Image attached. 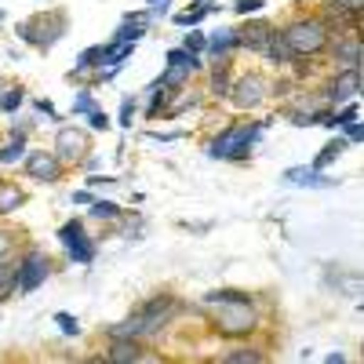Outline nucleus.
Masks as SVG:
<instances>
[{
  "instance_id": "nucleus-1",
  "label": "nucleus",
  "mask_w": 364,
  "mask_h": 364,
  "mask_svg": "<svg viewBox=\"0 0 364 364\" xmlns=\"http://www.w3.org/2000/svg\"><path fill=\"white\" fill-rule=\"evenodd\" d=\"M200 310L211 314V331L223 336V339H245V336H252V331L262 324L255 299L245 295V291H233V288L204 295Z\"/></svg>"
},
{
  "instance_id": "nucleus-2",
  "label": "nucleus",
  "mask_w": 364,
  "mask_h": 364,
  "mask_svg": "<svg viewBox=\"0 0 364 364\" xmlns=\"http://www.w3.org/2000/svg\"><path fill=\"white\" fill-rule=\"evenodd\" d=\"M171 314H175V295L161 291V295H154V299H146L128 321L106 328V336H109V339H154V336H161V331L168 328Z\"/></svg>"
},
{
  "instance_id": "nucleus-3",
  "label": "nucleus",
  "mask_w": 364,
  "mask_h": 364,
  "mask_svg": "<svg viewBox=\"0 0 364 364\" xmlns=\"http://www.w3.org/2000/svg\"><path fill=\"white\" fill-rule=\"evenodd\" d=\"M281 33H284V41H288L295 58H317L328 48V41H331V33H328V26H324L321 15H299V18H291L281 29Z\"/></svg>"
},
{
  "instance_id": "nucleus-4",
  "label": "nucleus",
  "mask_w": 364,
  "mask_h": 364,
  "mask_svg": "<svg viewBox=\"0 0 364 364\" xmlns=\"http://www.w3.org/2000/svg\"><path fill=\"white\" fill-rule=\"evenodd\" d=\"M262 135V124H230L226 132H219L215 139L208 142V154L215 161H245L252 154V146L259 142Z\"/></svg>"
},
{
  "instance_id": "nucleus-5",
  "label": "nucleus",
  "mask_w": 364,
  "mask_h": 364,
  "mask_svg": "<svg viewBox=\"0 0 364 364\" xmlns=\"http://www.w3.org/2000/svg\"><path fill=\"white\" fill-rule=\"evenodd\" d=\"M63 33H66V15H63V11H55V15L41 11V15L26 18V22L18 26V37H22L26 44L41 48V51H48L51 44H58V37H63Z\"/></svg>"
},
{
  "instance_id": "nucleus-6",
  "label": "nucleus",
  "mask_w": 364,
  "mask_h": 364,
  "mask_svg": "<svg viewBox=\"0 0 364 364\" xmlns=\"http://www.w3.org/2000/svg\"><path fill=\"white\" fill-rule=\"evenodd\" d=\"M48 277H51V259H48V252L26 248V252L15 259V291L29 295V291H37Z\"/></svg>"
},
{
  "instance_id": "nucleus-7",
  "label": "nucleus",
  "mask_w": 364,
  "mask_h": 364,
  "mask_svg": "<svg viewBox=\"0 0 364 364\" xmlns=\"http://www.w3.org/2000/svg\"><path fill=\"white\" fill-rule=\"evenodd\" d=\"M266 95H269V80L262 73H255V70L252 73H240L233 80V87H230V102L237 109H255V106L266 102Z\"/></svg>"
},
{
  "instance_id": "nucleus-8",
  "label": "nucleus",
  "mask_w": 364,
  "mask_h": 364,
  "mask_svg": "<svg viewBox=\"0 0 364 364\" xmlns=\"http://www.w3.org/2000/svg\"><path fill=\"white\" fill-rule=\"evenodd\" d=\"M87 149H91V135L87 132H80V128H58L51 154L63 161V168H66V164H80L87 157Z\"/></svg>"
},
{
  "instance_id": "nucleus-9",
  "label": "nucleus",
  "mask_w": 364,
  "mask_h": 364,
  "mask_svg": "<svg viewBox=\"0 0 364 364\" xmlns=\"http://www.w3.org/2000/svg\"><path fill=\"white\" fill-rule=\"evenodd\" d=\"M58 240L66 245V252H70V259H73V262L87 266L91 259H95V240L87 237V230H84V223H80V219H70L63 230H58Z\"/></svg>"
},
{
  "instance_id": "nucleus-10",
  "label": "nucleus",
  "mask_w": 364,
  "mask_h": 364,
  "mask_svg": "<svg viewBox=\"0 0 364 364\" xmlns=\"http://www.w3.org/2000/svg\"><path fill=\"white\" fill-rule=\"evenodd\" d=\"M328 55H331V63H336L339 70H360V33L357 29H350V33H336L328 41V48H324Z\"/></svg>"
},
{
  "instance_id": "nucleus-11",
  "label": "nucleus",
  "mask_w": 364,
  "mask_h": 364,
  "mask_svg": "<svg viewBox=\"0 0 364 364\" xmlns=\"http://www.w3.org/2000/svg\"><path fill=\"white\" fill-rule=\"evenodd\" d=\"M360 95V70H339L324 84V99L331 106H343L346 99H357Z\"/></svg>"
},
{
  "instance_id": "nucleus-12",
  "label": "nucleus",
  "mask_w": 364,
  "mask_h": 364,
  "mask_svg": "<svg viewBox=\"0 0 364 364\" xmlns=\"http://www.w3.org/2000/svg\"><path fill=\"white\" fill-rule=\"evenodd\" d=\"M26 175L37 182H58L63 178V161L51 149H33V154H26Z\"/></svg>"
},
{
  "instance_id": "nucleus-13",
  "label": "nucleus",
  "mask_w": 364,
  "mask_h": 364,
  "mask_svg": "<svg viewBox=\"0 0 364 364\" xmlns=\"http://www.w3.org/2000/svg\"><path fill=\"white\" fill-rule=\"evenodd\" d=\"M102 360H113V364H135V360H161V357L146 353L142 339H109V350L102 353Z\"/></svg>"
},
{
  "instance_id": "nucleus-14",
  "label": "nucleus",
  "mask_w": 364,
  "mask_h": 364,
  "mask_svg": "<svg viewBox=\"0 0 364 364\" xmlns=\"http://www.w3.org/2000/svg\"><path fill=\"white\" fill-rule=\"evenodd\" d=\"M233 87V58L223 55V58H211V77H208V91L215 99H226Z\"/></svg>"
},
{
  "instance_id": "nucleus-15",
  "label": "nucleus",
  "mask_w": 364,
  "mask_h": 364,
  "mask_svg": "<svg viewBox=\"0 0 364 364\" xmlns=\"http://www.w3.org/2000/svg\"><path fill=\"white\" fill-rule=\"evenodd\" d=\"M269 33H273V26H269V22H262V18H255V22H245V26H237L240 48H245V51H255V55H262V48H266Z\"/></svg>"
},
{
  "instance_id": "nucleus-16",
  "label": "nucleus",
  "mask_w": 364,
  "mask_h": 364,
  "mask_svg": "<svg viewBox=\"0 0 364 364\" xmlns=\"http://www.w3.org/2000/svg\"><path fill=\"white\" fill-rule=\"evenodd\" d=\"M262 58L269 66H291L295 63V55H291V48H288V41H284V33L277 26H273V33H269L266 48H262Z\"/></svg>"
},
{
  "instance_id": "nucleus-17",
  "label": "nucleus",
  "mask_w": 364,
  "mask_h": 364,
  "mask_svg": "<svg viewBox=\"0 0 364 364\" xmlns=\"http://www.w3.org/2000/svg\"><path fill=\"white\" fill-rule=\"evenodd\" d=\"M211 58H223V55H230V51H240V37H237V26H226V29H219L215 37L208 41V48H204Z\"/></svg>"
},
{
  "instance_id": "nucleus-18",
  "label": "nucleus",
  "mask_w": 364,
  "mask_h": 364,
  "mask_svg": "<svg viewBox=\"0 0 364 364\" xmlns=\"http://www.w3.org/2000/svg\"><path fill=\"white\" fill-rule=\"evenodd\" d=\"M22 204H26V190L18 186V182L0 178V215H11V211H18Z\"/></svg>"
},
{
  "instance_id": "nucleus-19",
  "label": "nucleus",
  "mask_w": 364,
  "mask_h": 364,
  "mask_svg": "<svg viewBox=\"0 0 364 364\" xmlns=\"http://www.w3.org/2000/svg\"><path fill=\"white\" fill-rule=\"evenodd\" d=\"M223 360H226V364H262L266 353H262L259 346H233V350L223 353Z\"/></svg>"
},
{
  "instance_id": "nucleus-20",
  "label": "nucleus",
  "mask_w": 364,
  "mask_h": 364,
  "mask_svg": "<svg viewBox=\"0 0 364 364\" xmlns=\"http://www.w3.org/2000/svg\"><path fill=\"white\" fill-rule=\"evenodd\" d=\"M168 66H182V70H190V73L204 70L200 55H190L186 48H171V51H168Z\"/></svg>"
},
{
  "instance_id": "nucleus-21",
  "label": "nucleus",
  "mask_w": 364,
  "mask_h": 364,
  "mask_svg": "<svg viewBox=\"0 0 364 364\" xmlns=\"http://www.w3.org/2000/svg\"><path fill=\"white\" fill-rule=\"evenodd\" d=\"M346 146H350L346 139H331V142H328V146L321 149V154L314 157V164H310V168H314V171H321V168H328L331 161H336V157L343 154V149H346Z\"/></svg>"
},
{
  "instance_id": "nucleus-22",
  "label": "nucleus",
  "mask_w": 364,
  "mask_h": 364,
  "mask_svg": "<svg viewBox=\"0 0 364 364\" xmlns=\"http://www.w3.org/2000/svg\"><path fill=\"white\" fill-rule=\"evenodd\" d=\"M284 178H288V182H295V186H331V182H328V178H321L314 168H291Z\"/></svg>"
},
{
  "instance_id": "nucleus-23",
  "label": "nucleus",
  "mask_w": 364,
  "mask_h": 364,
  "mask_svg": "<svg viewBox=\"0 0 364 364\" xmlns=\"http://www.w3.org/2000/svg\"><path fill=\"white\" fill-rule=\"evenodd\" d=\"M15 295V262L0 259V302H8Z\"/></svg>"
},
{
  "instance_id": "nucleus-24",
  "label": "nucleus",
  "mask_w": 364,
  "mask_h": 364,
  "mask_svg": "<svg viewBox=\"0 0 364 364\" xmlns=\"http://www.w3.org/2000/svg\"><path fill=\"white\" fill-rule=\"evenodd\" d=\"M26 154V139H11L8 146H0V164H15Z\"/></svg>"
},
{
  "instance_id": "nucleus-25",
  "label": "nucleus",
  "mask_w": 364,
  "mask_h": 364,
  "mask_svg": "<svg viewBox=\"0 0 364 364\" xmlns=\"http://www.w3.org/2000/svg\"><path fill=\"white\" fill-rule=\"evenodd\" d=\"M18 233H22V230H11V226L0 230V259H8V255L18 248Z\"/></svg>"
},
{
  "instance_id": "nucleus-26",
  "label": "nucleus",
  "mask_w": 364,
  "mask_h": 364,
  "mask_svg": "<svg viewBox=\"0 0 364 364\" xmlns=\"http://www.w3.org/2000/svg\"><path fill=\"white\" fill-rule=\"evenodd\" d=\"M22 99H26L22 87H8L4 95H0V109H4V113H15V109L22 106Z\"/></svg>"
},
{
  "instance_id": "nucleus-27",
  "label": "nucleus",
  "mask_w": 364,
  "mask_h": 364,
  "mask_svg": "<svg viewBox=\"0 0 364 364\" xmlns=\"http://www.w3.org/2000/svg\"><path fill=\"white\" fill-rule=\"evenodd\" d=\"M91 215H95V219H120L124 211H120L117 204H109V200H95V204H91Z\"/></svg>"
},
{
  "instance_id": "nucleus-28",
  "label": "nucleus",
  "mask_w": 364,
  "mask_h": 364,
  "mask_svg": "<svg viewBox=\"0 0 364 364\" xmlns=\"http://www.w3.org/2000/svg\"><path fill=\"white\" fill-rule=\"evenodd\" d=\"M211 8H200V4H193L190 11H182V15H175V26H197L204 15H208Z\"/></svg>"
},
{
  "instance_id": "nucleus-29",
  "label": "nucleus",
  "mask_w": 364,
  "mask_h": 364,
  "mask_svg": "<svg viewBox=\"0 0 364 364\" xmlns=\"http://www.w3.org/2000/svg\"><path fill=\"white\" fill-rule=\"evenodd\" d=\"M91 66H102V44H99V48H87V51L80 55L77 70H91Z\"/></svg>"
},
{
  "instance_id": "nucleus-30",
  "label": "nucleus",
  "mask_w": 364,
  "mask_h": 364,
  "mask_svg": "<svg viewBox=\"0 0 364 364\" xmlns=\"http://www.w3.org/2000/svg\"><path fill=\"white\" fill-rule=\"evenodd\" d=\"M182 48H186L190 55H200L208 48V41H204V33H186V44H182Z\"/></svg>"
},
{
  "instance_id": "nucleus-31",
  "label": "nucleus",
  "mask_w": 364,
  "mask_h": 364,
  "mask_svg": "<svg viewBox=\"0 0 364 364\" xmlns=\"http://www.w3.org/2000/svg\"><path fill=\"white\" fill-rule=\"evenodd\" d=\"M95 109V99H91V91H80L77 102H73V113H91Z\"/></svg>"
},
{
  "instance_id": "nucleus-32",
  "label": "nucleus",
  "mask_w": 364,
  "mask_h": 364,
  "mask_svg": "<svg viewBox=\"0 0 364 364\" xmlns=\"http://www.w3.org/2000/svg\"><path fill=\"white\" fill-rule=\"evenodd\" d=\"M132 120H135V99H124L120 102V124L132 128Z\"/></svg>"
},
{
  "instance_id": "nucleus-33",
  "label": "nucleus",
  "mask_w": 364,
  "mask_h": 364,
  "mask_svg": "<svg viewBox=\"0 0 364 364\" xmlns=\"http://www.w3.org/2000/svg\"><path fill=\"white\" fill-rule=\"evenodd\" d=\"M55 321H58V328H63L66 336H77V331H80V328H77V321H73L70 314H55Z\"/></svg>"
},
{
  "instance_id": "nucleus-34",
  "label": "nucleus",
  "mask_w": 364,
  "mask_h": 364,
  "mask_svg": "<svg viewBox=\"0 0 364 364\" xmlns=\"http://www.w3.org/2000/svg\"><path fill=\"white\" fill-rule=\"evenodd\" d=\"M87 117H91V128H95V132H106V128H109V117H106L102 109H91Z\"/></svg>"
},
{
  "instance_id": "nucleus-35",
  "label": "nucleus",
  "mask_w": 364,
  "mask_h": 364,
  "mask_svg": "<svg viewBox=\"0 0 364 364\" xmlns=\"http://www.w3.org/2000/svg\"><path fill=\"white\" fill-rule=\"evenodd\" d=\"M266 0H237V11L240 15H252V11H262Z\"/></svg>"
},
{
  "instance_id": "nucleus-36",
  "label": "nucleus",
  "mask_w": 364,
  "mask_h": 364,
  "mask_svg": "<svg viewBox=\"0 0 364 364\" xmlns=\"http://www.w3.org/2000/svg\"><path fill=\"white\" fill-rule=\"evenodd\" d=\"M343 128H346V135H343L346 142H360V124L357 120H350V124H343Z\"/></svg>"
},
{
  "instance_id": "nucleus-37",
  "label": "nucleus",
  "mask_w": 364,
  "mask_h": 364,
  "mask_svg": "<svg viewBox=\"0 0 364 364\" xmlns=\"http://www.w3.org/2000/svg\"><path fill=\"white\" fill-rule=\"evenodd\" d=\"M73 204H95V197H91L87 190H77V193H73Z\"/></svg>"
},
{
  "instance_id": "nucleus-38",
  "label": "nucleus",
  "mask_w": 364,
  "mask_h": 364,
  "mask_svg": "<svg viewBox=\"0 0 364 364\" xmlns=\"http://www.w3.org/2000/svg\"><path fill=\"white\" fill-rule=\"evenodd\" d=\"M336 4H343V8H350V11H360L364 0H336Z\"/></svg>"
},
{
  "instance_id": "nucleus-39",
  "label": "nucleus",
  "mask_w": 364,
  "mask_h": 364,
  "mask_svg": "<svg viewBox=\"0 0 364 364\" xmlns=\"http://www.w3.org/2000/svg\"><path fill=\"white\" fill-rule=\"evenodd\" d=\"M37 109H41V113H51V117H55V106H51L48 99H41V102H37Z\"/></svg>"
},
{
  "instance_id": "nucleus-40",
  "label": "nucleus",
  "mask_w": 364,
  "mask_h": 364,
  "mask_svg": "<svg viewBox=\"0 0 364 364\" xmlns=\"http://www.w3.org/2000/svg\"><path fill=\"white\" fill-rule=\"evenodd\" d=\"M149 4H154L157 11H164V8H168V0H149Z\"/></svg>"
},
{
  "instance_id": "nucleus-41",
  "label": "nucleus",
  "mask_w": 364,
  "mask_h": 364,
  "mask_svg": "<svg viewBox=\"0 0 364 364\" xmlns=\"http://www.w3.org/2000/svg\"><path fill=\"white\" fill-rule=\"evenodd\" d=\"M193 4H200V8H211V0H193Z\"/></svg>"
}]
</instances>
